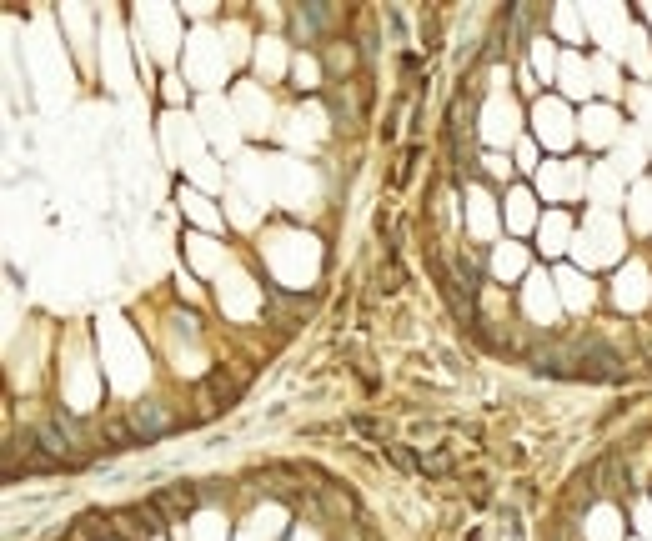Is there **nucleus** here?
<instances>
[{"mask_svg":"<svg viewBox=\"0 0 652 541\" xmlns=\"http://www.w3.org/2000/svg\"><path fill=\"white\" fill-rule=\"evenodd\" d=\"M572 351H577V376H587V381H622V376H627L622 356H617L607 341H597V336L572 341Z\"/></svg>","mask_w":652,"mask_h":541,"instance_id":"1","label":"nucleus"},{"mask_svg":"<svg viewBox=\"0 0 652 541\" xmlns=\"http://www.w3.org/2000/svg\"><path fill=\"white\" fill-rule=\"evenodd\" d=\"M131 426H136L141 441H156V436L176 431V416H171L166 406H136V411H131Z\"/></svg>","mask_w":652,"mask_h":541,"instance_id":"2","label":"nucleus"},{"mask_svg":"<svg viewBox=\"0 0 652 541\" xmlns=\"http://www.w3.org/2000/svg\"><path fill=\"white\" fill-rule=\"evenodd\" d=\"M161 511H171V516H186V511H196V501H201V491L191 486V481H176V486H161L156 496H151Z\"/></svg>","mask_w":652,"mask_h":541,"instance_id":"3","label":"nucleus"},{"mask_svg":"<svg viewBox=\"0 0 652 541\" xmlns=\"http://www.w3.org/2000/svg\"><path fill=\"white\" fill-rule=\"evenodd\" d=\"M236 396H241V386H236V381H231V376H226V371L216 366V371L206 376V401H216V406H226V401H236Z\"/></svg>","mask_w":652,"mask_h":541,"instance_id":"4","label":"nucleus"},{"mask_svg":"<svg viewBox=\"0 0 652 541\" xmlns=\"http://www.w3.org/2000/svg\"><path fill=\"white\" fill-rule=\"evenodd\" d=\"M101 436H106V446H116V451H131V446H146V441L136 436V426H131V421H106V426H101Z\"/></svg>","mask_w":652,"mask_h":541,"instance_id":"5","label":"nucleus"},{"mask_svg":"<svg viewBox=\"0 0 652 541\" xmlns=\"http://www.w3.org/2000/svg\"><path fill=\"white\" fill-rule=\"evenodd\" d=\"M382 451H387L392 466H402V471H422V456H417V451H407V446H382Z\"/></svg>","mask_w":652,"mask_h":541,"instance_id":"6","label":"nucleus"},{"mask_svg":"<svg viewBox=\"0 0 652 541\" xmlns=\"http://www.w3.org/2000/svg\"><path fill=\"white\" fill-rule=\"evenodd\" d=\"M452 471V456L447 451H427L422 456V476H447Z\"/></svg>","mask_w":652,"mask_h":541,"instance_id":"7","label":"nucleus"}]
</instances>
